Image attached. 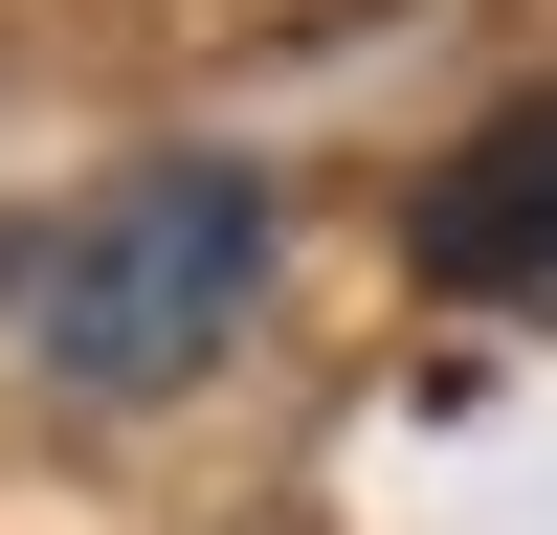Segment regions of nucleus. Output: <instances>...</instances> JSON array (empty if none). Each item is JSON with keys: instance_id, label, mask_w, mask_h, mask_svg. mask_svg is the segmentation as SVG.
<instances>
[{"instance_id": "f03ea898", "label": "nucleus", "mask_w": 557, "mask_h": 535, "mask_svg": "<svg viewBox=\"0 0 557 535\" xmlns=\"http://www.w3.org/2000/svg\"><path fill=\"white\" fill-rule=\"evenodd\" d=\"M401 268H424V290H469V312L557 290V89L469 112V134H446L424 178H401Z\"/></svg>"}, {"instance_id": "f257e3e1", "label": "nucleus", "mask_w": 557, "mask_h": 535, "mask_svg": "<svg viewBox=\"0 0 557 535\" xmlns=\"http://www.w3.org/2000/svg\"><path fill=\"white\" fill-rule=\"evenodd\" d=\"M268 290V178L246 157H134L112 201H67L23 246V357L67 401H178Z\"/></svg>"}]
</instances>
